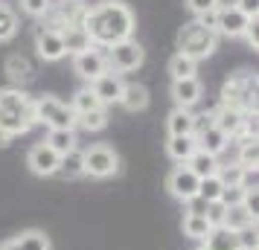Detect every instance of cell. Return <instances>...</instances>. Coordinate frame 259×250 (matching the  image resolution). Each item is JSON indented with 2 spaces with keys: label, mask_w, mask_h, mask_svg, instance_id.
<instances>
[{
  "label": "cell",
  "mask_w": 259,
  "mask_h": 250,
  "mask_svg": "<svg viewBox=\"0 0 259 250\" xmlns=\"http://www.w3.org/2000/svg\"><path fill=\"white\" fill-rule=\"evenodd\" d=\"M222 105L236 108L245 117L256 114V73L242 70V73H236V76H230L222 84Z\"/></svg>",
  "instance_id": "277c9868"
},
{
  "label": "cell",
  "mask_w": 259,
  "mask_h": 250,
  "mask_svg": "<svg viewBox=\"0 0 259 250\" xmlns=\"http://www.w3.org/2000/svg\"><path fill=\"white\" fill-rule=\"evenodd\" d=\"M198 183L201 180L192 175V169H189L187 163H175V169H172L169 178H166V189H169L172 198H178V201L184 204V201H189V198L198 195Z\"/></svg>",
  "instance_id": "30bf717a"
},
{
  "label": "cell",
  "mask_w": 259,
  "mask_h": 250,
  "mask_svg": "<svg viewBox=\"0 0 259 250\" xmlns=\"http://www.w3.org/2000/svg\"><path fill=\"white\" fill-rule=\"evenodd\" d=\"M35 53H38V59H44V61H61L67 56L64 44H61V35L44 24L35 26Z\"/></svg>",
  "instance_id": "4fadbf2b"
},
{
  "label": "cell",
  "mask_w": 259,
  "mask_h": 250,
  "mask_svg": "<svg viewBox=\"0 0 259 250\" xmlns=\"http://www.w3.org/2000/svg\"><path fill=\"white\" fill-rule=\"evenodd\" d=\"M250 117H256V114H250ZM212 125H215L219 131L227 134V137H230V143H233L236 137L247 128V117L242 114V111H236V108L219 105L215 111H212Z\"/></svg>",
  "instance_id": "5bb4252c"
},
{
  "label": "cell",
  "mask_w": 259,
  "mask_h": 250,
  "mask_svg": "<svg viewBox=\"0 0 259 250\" xmlns=\"http://www.w3.org/2000/svg\"><path fill=\"white\" fill-rule=\"evenodd\" d=\"M222 192H224V183L219 175H210V178H201L198 183V195L204 198L207 204H219L222 201Z\"/></svg>",
  "instance_id": "d6a6232c"
},
{
  "label": "cell",
  "mask_w": 259,
  "mask_h": 250,
  "mask_svg": "<svg viewBox=\"0 0 259 250\" xmlns=\"http://www.w3.org/2000/svg\"><path fill=\"white\" fill-rule=\"evenodd\" d=\"M91 90L96 93V99L102 102V105H119V96H122V87H125V82H122V76L119 73H111L108 70L105 76H99L94 84H88Z\"/></svg>",
  "instance_id": "2e32d148"
},
{
  "label": "cell",
  "mask_w": 259,
  "mask_h": 250,
  "mask_svg": "<svg viewBox=\"0 0 259 250\" xmlns=\"http://www.w3.org/2000/svg\"><path fill=\"white\" fill-rule=\"evenodd\" d=\"M166 131H169V137H192V131H195V114L187 111V108H175L166 117Z\"/></svg>",
  "instance_id": "ffe728a7"
},
{
  "label": "cell",
  "mask_w": 259,
  "mask_h": 250,
  "mask_svg": "<svg viewBox=\"0 0 259 250\" xmlns=\"http://www.w3.org/2000/svg\"><path fill=\"white\" fill-rule=\"evenodd\" d=\"M35 128V99L24 87H0V131L24 137Z\"/></svg>",
  "instance_id": "7a4b0ae2"
},
{
  "label": "cell",
  "mask_w": 259,
  "mask_h": 250,
  "mask_svg": "<svg viewBox=\"0 0 259 250\" xmlns=\"http://www.w3.org/2000/svg\"><path fill=\"white\" fill-rule=\"evenodd\" d=\"M201 250H242L239 247V236H236L233 230H227V227H212L207 238L201 241Z\"/></svg>",
  "instance_id": "7402d4cb"
},
{
  "label": "cell",
  "mask_w": 259,
  "mask_h": 250,
  "mask_svg": "<svg viewBox=\"0 0 259 250\" xmlns=\"http://www.w3.org/2000/svg\"><path fill=\"white\" fill-rule=\"evenodd\" d=\"M175 44H178L181 56H189L192 61H201V59H210L212 53L219 49V35L195 18V21H189V24H184L178 29Z\"/></svg>",
  "instance_id": "3957f363"
},
{
  "label": "cell",
  "mask_w": 259,
  "mask_h": 250,
  "mask_svg": "<svg viewBox=\"0 0 259 250\" xmlns=\"http://www.w3.org/2000/svg\"><path fill=\"white\" fill-rule=\"evenodd\" d=\"M187 166L192 169V175L195 178H210V175H219V169H222V163H219V157H212V155H207V152H195V155L187 160Z\"/></svg>",
  "instance_id": "484cf974"
},
{
  "label": "cell",
  "mask_w": 259,
  "mask_h": 250,
  "mask_svg": "<svg viewBox=\"0 0 259 250\" xmlns=\"http://www.w3.org/2000/svg\"><path fill=\"white\" fill-rule=\"evenodd\" d=\"M242 38L247 41V47H250V49H256V47H259V15L247 21V26H245V32H242Z\"/></svg>",
  "instance_id": "60d3db41"
},
{
  "label": "cell",
  "mask_w": 259,
  "mask_h": 250,
  "mask_svg": "<svg viewBox=\"0 0 259 250\" xmlns=\"http://www.w3.org/2000/svg\"><path fill=\"white\" fill-rule=\"evenodd\" d=\"M195 152H198L195 137H169L166 143V155L172 157V163H187Z\"/></svg>",
  "instance_id": "d4e9b609"
},
{
  "label": "cell",
  "mask_w": 259,
  "mask_h": 250,
  "mask_svg": "<svg viewBox=\"0 0 259 250\" xmlns=\"http://www.w3.org/2000/svg\"><path fill=\"white\" fill-rule=\"evenodd\" d=\"M3 73L9 76V82H12L15 87H24V84H29L35 79V64H32L29 56H24V53H12V56L6 59V64H3Z\"/></svg>",
  "instance_id": "e0dca14e"
},
{
  "label": "cell",
  "mask_w": 259,
  "mask_h": 250,
  "mask_svg": "<svg viewBox=\"0 0 259 250\" xmlns=\"http://www.w3.org/2000/svg\"><path fill=\"white\" fill-rule=\"evenodd\" d=\"M82 26L94 47L108 49L114 44H119V41L134 38L137 18L131 12V6L122 3V0H99L94 6H88Z\"/></svg>",
  "instance_id": "6da1fadb"
},
{
  "label": "cell",
  "mask_w": 259,
  "mask_h": 250,
  "mask_svg": "<svg viewBox=\"0 0 259 250\" xmlns=\"http://www.w3.org/2000/svg\"><path fill=\"white\" fill-rule=\"evenodd\" d=\"M169 73H172V82H175V79H192V76L198 73V61H192L189 56L175 53V56L169 59Z\"/></svg>",
  "instance_id": "1f68e13d"
},
{
  "label": "cell",
  "mask_w": 259,
  "mask_h": 250,
  "mask_svg": "<svg viewBox=\"0 0 259 250\" xmlns=\"http://www.w3.org/2000/svg\"><path fill=\"white\" fill-rule=\"evenodd\" d=\"M236 236H239V247H242V250H259V233H256V227H247V230L236 233Z\"/></svg>",
  "instance_id": "f35d334b"
},
{
  "label": "cell",
  "mask_w": 259,
  "mask_h": 250,
  "mask_svg": "<svg viewBox=\"0 0 259 250\" xmlns=\"http://www.w3.org/2000/svg\"><path fill=\"white\" fill-rule=\"evenodd\" d=\"M76 125L84 128V131H102V128H108V108H99V111L76 117Z\"/></svg>",
  "instance_id": "836d02e7"
},
{
  "label": "cell",
  "mask_w": 259,
  "mask_h": 250,
  "mask_svg": "<svg viewBox=\"0 0 259 250\" xmlns=\"http://www.w3.org/2000/svg\"><path fill=\"white\" fill-rule=\"evenodd\" d=\"M201 96H204V84H201L198 76H192V79H175L172 82V99H175V108H192L201 102Z\"/></svg>",
  "instance_id": "9a60e30c"
},
{
  "label": "cell",
  "mask_w": 259,
  "mask_h": 250,
  "mask_svg": "<svg viewBox=\"0 0 259 250\" xmlns=\"http://www.w3.org/2000/svg\"><path fill=\"white\" fill-rule=\"evenodd\" d=\"M222 227L233 230V233H242V230H247V227H256V218H250V215L242 210V204H239V207H227V210H224Z\"/></svg>",
  "instance_id": "4316f807"
},
{
  "label": "cell",
  "mask_w": 259,
  "mask_h": 250,
  "mask_svg": "<svg viewBox=\"0 0 259 250\" xmlns=\"http://www.w3.org/2000/svg\"><path fill=\"white\" fill-rule=\"evenodd\" d=\"M9 140H12L9 134H3V131H0V148H3V145H9Z\"/></svg>",
  "instance_id": "f6af8a7d"
},
{
  "label": "cell",
  "mask_w": 259,
  "mask_h": 250,
  "mask_svg": "<svg viewBox=\"0 0 259 250\" xmlns=\"http://www.w3.org/2000/svg\"><path fill=\"white\" fill-rule=\"evenodd\" d=\"M0 250H18V244H15V238H9V241H3V244H0Z\"/></svg>",
  "instance_id": "ee69618b"
},
{
  "label": "cell",
  "mask_w": 259,
  "mask_h": 250,
  "mask_svg": "<svg viewBox=\"0 0 259 250\" xmlns=\"http://www.w3.org/2000/svg\"><path fill=\"white\" fill-rule=\"evenodd\" d=\"M35 125H44L47 131L53 128H76V114L67 102L56 96H38L35 99Z\"/></svg>",
  "instance_id": "5b68a950"
},
{
  "label": "cell",
  "mask_w": 259,
  "mask_h": 250,
  "mask_svg": "<svg viewBox=\"0 0 259 250\" xmlns=\"http://www.w3.org/2000/svg\"><path fill=\"white\" fill-rule=\"evenodd\" d=\"M242 172H245V169L239 166V163H233V166L219 169V178H222L224 186H239V183H242Z\"/></svg>",
  "instance_id": "d590c367"
},
{
  "label": "cell",
  "mask_w": 259,
  "mask_h": 250,
  "mask_svg": "<svg viewBox=\"0 0 259 250\" xmlns=\"http://www.w3.org/2000/svg\"><path fill=\"white\" fill-rule=\"evenodd\" d=\"M70 108L76 117H82V114H91V111H99V108H105L99 99H96V93L91 90V87H79L76 93H73L70 99Z\"/></svg>",
  "instance_id": "83f0119b"
},
{
  "label": "cell",
  "mask_w": 259,
  "mask_h": 250,
  "mask_svg": "<svg viewBox=\"0 0 259 250\" xmlns=\"http://www.w3.org/2000/svg\"><path fill=\"white\" fill-rule=\"evenodd\" d=\"M105 61H108V70L122 76V73H131V70H137V67H143L146 49H143V44H137L134 38H128V41H119L114 47H108Z\"/></svg>",
  "instance_id": "8992f818"
},
{
  "label": "cell",
  "mask_w": 259,
  "mask_h": 250,
  "mask_svg": "<svg viewBox=\"0 0 259 250\" xmlns=\"http://www.w3.org/2000/svg\"><path fill=\"white\" fill-rule=\"evenodd\" d=\"M73 73L82 79V82L94 84L99 76H105L108 73V61H105V49L102 47H91L79 53V56H73Z\"/></svg>",
  "instance_id": "9c48e42d"
},
{
  "label": "cell",
  "mask_w": 259,
  "mask_h": 250,
  "mask_svg": "<svg viewBox=\"0 0 259 250\" xmlns=\"http://www.w3.org/2000/svg\"><path fill=\"white\" fill-rule=\"evenodd\" d=\"M242 198H245V189L242 186H224V192H222V207L227 210V207H239L242 204Z\"/></svg>",
  "instance_id": "74e56055"
},
{
  "label": "cell",
  "mask_w": 259,
  "mask_h": 250,
  "mask_svg": "<svg viewBox=\"0 0 259 250\" xmlns=\"http://www.w3.org/2000/svg\"><path fill=\"white\" fill-rule=\"evenodd\" d=\"M184 207H187V215H207V213H210V204L204 201L201 195H195V198L184 201Z\"/></svg>",
  "instance_id": "b9f144b4"
},
{
  "label": "cell",
  "mask_w": 259,
  "mask_h": 250,
  "mask_svg": "<svg viewBox=\"0 0 259 250\" xmlns=\"http://www.w3.org/2000/svg\"><path fill=\"white\" fill-rule=\"evenodd\" d=\"M233 6L242 15H247V18H256L259 15V0H233Z\"/></svg>",
  "instance_id": "7bdbcfd3"
},
{
  "label": "cell",
  "mask_w": 259,
  "mask_h": 250,
  "mask_svg": "<svg viewBox=\"0 0 259 250\" xmlns=\"http://www.w3.org/2000/svg\"><path fill=\"white\" fill-rule=\"evenodd\" d=\"M117 172H119V155L108 143H96L84 152V175L105 180V178H114Z\"/></svg>",
  "instance_id": "52a82bcc"
},
{
  "label": "cell",
  "mask_w": 259,
  "mask_h": 250,
  "mask_svg": "<svg viewBox=\"0 0 259 250\" xmlns=\"http://www.w3.org/2000/svg\"><path fill=\"white\" fill-rule=\"evenodd\" d=\"M59 175L67 180H76V178H84V152L76 145L70 148L67 155H61L59 160Z\"/></svg>",
  "instance_id": "cb8c5ba5"
},
{
  "label": "cell",
  "mask_w": 259,
  "mask_h": 250,
  "mask_svg": "<svg viewBox=\"0 0 259 250\" xmlns=\"http://www.w3.org/2000/svg\"><path fill=\"white\" fill-rule=\"evenodd\" d=\"M59 35H61V44H64V53H67V56H79V53H84V49L94 47L82 24H76V26H64Z\"/></svg>",
  "instance_id": "44dd1931"
},
{
  "label": "cell",
  "mask_w": 259,
  "mask_h": 250,
  "mask_svg": "<svg viewBox=\"0 0 259 250\" xmlns=\"http://www.w3.org/2000/svg\"><path fill=\"white\" fill-rule=\"evenodd\" d=\"M149 102H152V96H149V87H146V84L131 82V84H125V87H122L119 105L125 108L128 114H140V111H146V108H149Z\"/></svg>",
  "instance_id": "d6986e66"
},
{
  "label": "cell",
  "mask_w": 259,
  "mask_h": 250,
  "mask_svg": "<svg viewBox=\"0 0 259 250\" xmlns=\"http://www.w3.org/2000/svg\"><path fill=\"white\" fill-rule=\"evenodd\" d=\"M15 244L18 250H53L50 236L44 230H24L21 236H15Z\"/></svg>",
  "instance_id": "f1b7e54d"
},
{
  "label": "cell",
  "mask_w": 259,
  "mask_h": 250,
  "mask_svg": "<svg viewBox=\"0 0 259 250\" xmlns=\"http://www.w3.org/2000/svg\"><path fill=\"white\" fill-rule=\"evenodd\" d=\"M242 210H245L250 218H259V189H245V198H242Z\"/></svg>",
  "instance_id": "ab89813d"
},
{
  "label": "cell",
  "mask_w": 259,
  "mask_h": 250,
  "mask_svg": "<svg viewBox=\"0 0 259 250\" xmlns=\"http://www.w3.org/2000/svg\"><path fill=\"white\" fill-rule=\"evenodd\" d=\"M84 12H88L84 0H53V6H50L47 15L41 18V24L50 26V29H56V32H61L64 26L82 24Z\"/></svg>",
  "instance_id": "ba28073f"
},
{
  "label": "cell",
  "mask_w": 259,
  "mask_h": 250,
  "mask_svg": "<svg viewBox=\"0 0 259 250\" xmlns=\"http://www.w3.org/2000/svg\"><path fill=\"white\" fill-rule=\"evenodd\" d=\"M184 236L192 238V241H204L207 238V233L212 230L210 218L207 215H184Z\"/></svg>",
  "instance_id": "f546056e"
},
{
  "label": "cell",
  "mask_w": 259,
  "mask_h": 250,
  "mask_svg": "<svg viewBox=\"0 0 259 250\" xmlns=\"http://www.w3.org/2000/svg\"><path fill=\"white\" fill-rule=\"evenodd\" d=\"M198 250H201V247H198Z\"/></svg>",
  "instance_id": "bcb514c9"
},
{
  "label": "cell",
  "mask_w": 259,
  "mask_h": 250,
  "mask_svg": "<svg viewBox=\"0 0 259 250\" xmlns=\"http://www.w3.org/2000/svg\"><path fill=\"white\" fill-rule=\"evenodd\" d=\"M41 143H47L56 155H67L70 148L79 145V137H76V128H53V131H47V137Z\"/></svg>",
  "instance_id": "603a6c76"
},
{
  "label": "cell",
  "mask_w": 259,
  "mask_h": 250,
  "mask_svg": "<svg viewBox=\"0 0 259 250\" xmlns=\"http://www.w3.org/2000/svg\"><path fill=\"white\" fill-rule=\"evenodd\" d=\"M195 143H198L201 152H207V155L212 157H222L227 148H230V137L224 131H219L215 125H210V128H204V131L195 134Z\"/></svg>",
  "instance_id": "ac0fdd59"
},
{
  "label": "cell",
  "mask_w": 259,
  "mask_h": 250,
  "mask_svg": "<svg viewBox=\"0 0 259 250\" xmlns=\"http://www.w3.org/2000/svg\"><path fill=\"white\" fill-rule=\"evenodd\" d=\"M59 160L61 155H56L47 143H35L26 155V166L38 178H53V175H59Z\"/></svg>",
  "instance_id": "7c38bea8"
},
{
  "label": "cell",
  "mask_w": 259,
  "mask_h": 250,
  "mask_svg": "<svg viewBox=\"0 0 259 250\" xmlns=\"http://www.w3.org/2000/svg\"><path fill=\"white\" fill-rule=\"evenodd\" d=\"M50 6H53V0H21V9L29 18H44Z\"/></svg>",
  "instance_id": "e575fe53"
},
{
  "label": "cell",
  "mask_w": 259,
  "mask_h": 250,
  "mask_svg": "<svg viewBox=\"0 0 259 250\" xmlns=\"http://www.w3.org/2000/svg\"><path fill=\"white\" fill-rule=\"evenodd\" d=\"M18 15H15V9L9 6V3H3L0 0V44H6V41H12L15 35H18Z\"/></svg>",
  "instance_id": "4dcf8cb0"
},
{
  "label": "cell",
  "mask_w": 259,
  "mask_h": 250,
  "mask_svg": "<svg viewBox=\"0 0 259 250\" xmlns=\"http://www.w3.org/2000/svg\"><path fill=\"white\" fill-rule=\"evenodd\" d=\"M247 21H250V18L239 12L233 3H222V6L215 9V35L219 38L222 35L224 38H242Z\"/></svg>",
  "instance_id": "8fae6325"
},
{
  "label": "cell",
  "mask_w": 259,
  "mask_h": 250,
  "mask_svg": "<svg viewBox=\"0 0 259 250\" xmlns=\"http://www.w3.org/2000/svg\"><path fill=\"white\" fill-rule=\"evenodd\" d=\"M189 6V12L195 15V18H201V15H207V12H215L219 6H222V0H184Z\"/></svg>",
  "instance_id": "8d00e7d4"
}]
</instances>
